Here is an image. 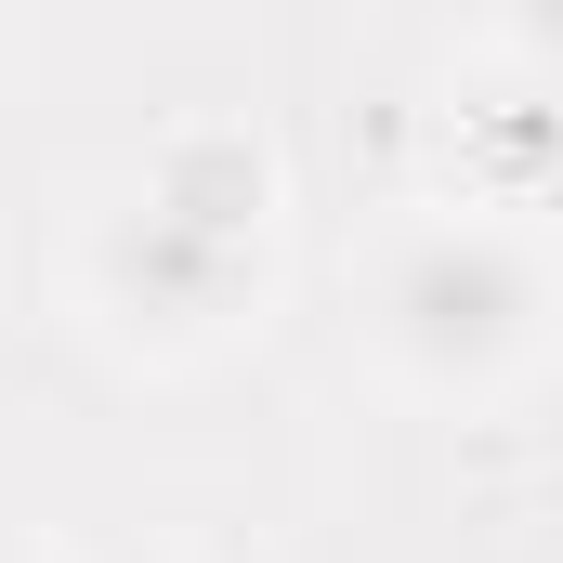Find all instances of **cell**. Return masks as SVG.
<instances>
[{
    "label": "cell",
    "instance_id": "2",
    "mask_svg": "<svg viewBox=\"0 0 563 563\" xmlns=\"http://www.w3.org/2000/svg\"><path fill=\"white\" fill-rule=\"evenodd\" d=\"M79 288H92V314H106L119 341H144V354H210V341H236V328L263 314V236H210V223L157 210L132 184V197L92 223Z\"/></svg>",
    "mask_w": 563,
    "mask_h": 563
},
{
    "label": "cell",
    "instance_id": "4",
    "mask_svg": "<svg viewBox=\"0 0 563 563\" xmlns=\"http://www.w3.org/2000/svg\"><path fill=\"white\" fill-rule=\"evenodd\" d=\"M511 53H525V66L551 53V0H511Z\"/></svg>",
    "mask_w": 563,
    "mask_h": 563
},
{
    "label": "cell",
    "instance_id": "1",
    "mask_svg": "<svg viewBox=\"0 0 563 563\" xmlns=\"http://www.w3.org/2000/svg\"><path fill=\"white\" fill-rule=\"evenodd\" d=\"M367 341L394 380L420 394H498L538 367L551 341V276H538V236L498 223V210H445L407 223L367 276Z\"/></svg>",
    "mask_w": 563,
    "mask_h": 563
},
{
    "label": "cell",
    "instance_id": "5",
    "mask_svg": "<svg viewBox=\"0 0 563 563\" xmlns=\"http://www.w3.org/2000/svg\"><path fill=\"white\" fill-rule=\"evenodd\" d=\"M66 563H144V551H66Z\"/></svg>",
    "mask_w": 563,
    "mask_h": 563
},
{
    "label": "cell",
    "instance_id": "3",
    "mask_svg": "<svg viewBox=\"0 0 563 563\" xmlns=\"http://www.w3.org/2000/svg\"><path fill=\"white\" fill-rule=\"evenodd\" d=\"M144 197L184 210V223H210V236H263V223H276V144L197 119V132H170L144 157Z\"/></svg>",
    "mask_w": 563,
    "mask_h": 563
}]
</instances>
